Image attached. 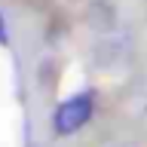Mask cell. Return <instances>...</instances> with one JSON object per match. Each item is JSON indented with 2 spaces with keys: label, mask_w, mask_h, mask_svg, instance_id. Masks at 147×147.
<instances>
[{
  "label": "cell",
  "mask_w": 147,
  "mask_h": 147,
  "mask_svg": "<svg viewBox=\"0 0 147 147\" xmlns=\"http://www.w3.org/2000/svg\"><path fill=\"white\" fill-rule=\"evenodd\" d=\"M92 110H95V98H92L89 92H80V95L67 98L64 104H58V110H55V132H58V135H74V132H80V129L92 119Z\"/></svg>",
  "instance_id": "cell-1"
},
{
  "label": "cell",
  "mask_w": 147,
  "mask_h": 147,
  "mask_svg": "<svg viewBox=\"0 0 147 147\" xmlns=\"http://www.w3.org/2000/svg\"><path fill=\"white\" fill-rule=\"evenodd\" d=\"M0 40H6V31H3V22H0Z\"/></svg>",
  "instance_id": "cell-2"
}]
</instances>
